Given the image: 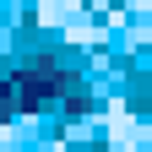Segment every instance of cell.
Listing matches in <instances>:
<instances>
[{
	"label": "cell",
	"instance_id": "obj_1",
	"mask_svg": "<svg viewBox=\"0 0 152 152\" xmlns=\"http://www.w3.org/2000/svg\"><path fill=\"white\" fill-rule=\"evenodd\" d=\"M76 6L82 0H38V16L44 22H65V16H76Z\"/></svg>",
	"mask_w": 152,
	"mask_h": 152
}]
</instances>
